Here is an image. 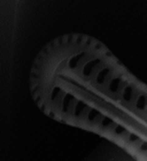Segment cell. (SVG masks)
Masks as SVG:
<instances>
[{
    "label": "cell",
    "instance_id": "3957f363",
    "mask_svg": "<svg viewBox=\"0 0 147 161\" xmlns=\"http://www.w3.org/2000/svg\"><path fill=\"white\" fill-rule=\"evenodd\" d=\"M130 139L131 141H136V139H138V137H136V136H131Z\"/></svg>",
    "mask_w": 147,
    "mask_h": 161
},
{
    "label": "cell",
    "instance_id": "6da1fadb",
    "mask_svg": "<svg viewBox=\"0 0 147 161\" xmlns=\"http://www.w3.org/2000/svg\"><path fill=\"white\" fill-rule=\"evenodd\" d=\"M141 150H147V143H144V145L141 146Z\"/></svg>",
    "mask_w": 147,
    "mask_h": 161
},
{
    "label": "cell",
    "instance_id": "7a4b0ae2",
    "mask_svg": "<svg viewBox=\"0 0 147 161\" xmlns=\"http://www.w3.org/2000/svg\"><path fill=\"white\" fill-rule=\"evenodd\" d=\"M123 130H124L123 128H117V129H116V132H122Z\"/></svg>",
    "mask_w": 147,
    "mask_h": 161
}]
</instances>
